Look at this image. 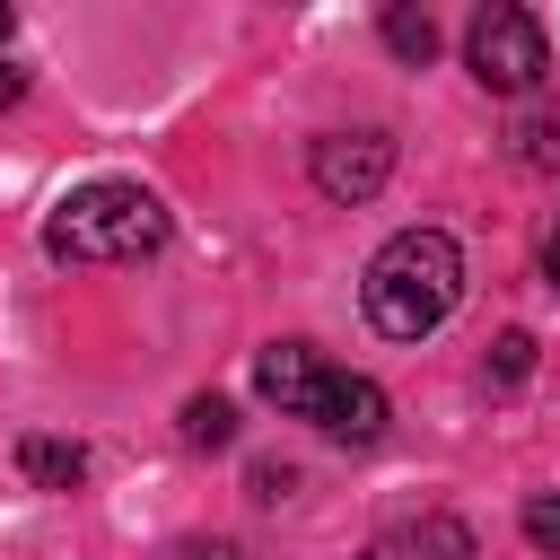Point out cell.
I'll return each mask as SVG.
<instances>
[{"instance_id": "1", "label": "cell", "mask_w": 560, "mask_h": 560, "mask_svg": "<svg viewBox=\"0 0 560 560\" xmlns=\"http://www.w3.org/2000/svg\"><path fill=\"white\" fill-rule=\"evenodd\" d=\"M455 298H464V254L446 228H394L359 271V306L385 341H429L455 315Z\"/></svg>"}, {"instance_id": "2", "label": "cell", "mask_w": 560, "mask_h": 560, "mask_svg": "<svg viewBox=\"0 0 560 560\" xmlns=\"http://www.w3.org/2000/svg\"><path fill=\"white\" fill-rule=\"evenodd\" d=\"M254 394H262L280 420H315V429L341 438V446H376L385 420H394V402H385L376 376L324 368L306 341H271V350H254Z\"/></svg>"}, {"instance_id": "3", "label": "cell", "mask_w": 560, "mask_h": 560, "mask_svg": "<svg viewBox=\"0 0 560 560\" xmlns=\"http://www.w3.org/2000/svg\"><path fill=\"white\" fill-rule=\"evenodd\" d=\"M166 201L131 175H96V184H70L52 210H44V254L52 262H140L166 245Z\"/></svg>"}, {"instance_id": "4", "label": "cell", "mask_w": 560, "mask_h": 560, "mask_svg": "<svg viewBox=\"0 0 560 560\" xmlns=\"http://www.w3.org/2000/svg\"><path fill=\"white\" fill-rule=\"evenodd\" d=\"M464 61H472V79H481L490 96H525V88H542V70H551V35H542L534 9H481V18L464 26Z\"/></svg>"}, {"instance_id": "5", "label": "cell", "mask_w": 560, "mask_h": 560, "mask_svg": "<svg viewBox=\"0 0 560 560\" xmlns=\"http://www.w3.org/2000/svg\"><path fill=\"white\" fill-rule=\"evenodd\" d=\"M306 175H315V192L324 201H376L385 184H394V131H324L315 149H306Z\"/></svg>"}, {"instance_id": "6", "label": "cell", "mask_w": 560, "mask_h": 560, "mask_svg": "<svg viewBox=\"0 0 560 560\" xmlns=\"http://www.w3.org/2000/svg\"><path fill=\"white\" fill-rule=\"evenodd\" d=\"M359 560H481V551H472V525L464 516H420V525L376 534Z\"/></svg>"}, {"instance_id": "7", "label": "cell", "mask_w": 560, "mask_h": 560, "mask_svg": "<svg viewBox=\"0 0 560 560\" xmlns=\"http://www.w3.org/2000/svg\"><path fill=\"white\" fill-rule=\"evenodd\" d=\"M18 472L35 490H79L88 481V446L79 438H18Z\"/></svg>"}, {"instance_id": "8", "label": "cell", "mask_w": 560, "mask_h": 560, "mask_svg": "<svg viewBox=\"0 0 560 560\" xmlns=\"http://www.w3.org/2000/svg\"><path fill=\"white\" fill-rule=\"evenodd\" d=\"M376 35H385V52H394V61H411V70L438 52V18H429V9H385V18H376Z\"/></svg>"}, {"instance_id": "9", "label": "cell", "mask_w": 560, "mask_h": 560, "mask_svg": "<svg viewBox=\"0 0 560 560\" xmlns=\"http://www.w3.org/2000/svg\"><path fill=\"white\" fill-rule=\"evenodd\" d=\"M184 446H201V455L236 446V402H228V394H192V402H184Z\"/></svg>"}, {"instance_id": "10", "label": "cell", "mask_w": 560, "mask_h": 560, "mask_svg": "<svg viewBox=\"0 0 560 560\" xmlns=\"http://www.w3.org/2000/svg\"><path fill=\"white\" fill-rule=\"evenodd\" d=\"M508 149H516V166H560V105H534V114H516V131H508Z\"/></svg>"}, {"instance_id": "11", "label": "cell", "mask_w": 560, "mask_h": 560, "mask_svg": "<svg viewBox=\"0 0 560 560\" xmlns=\"http://www.w3.org/2000/svg\"><path fill=\"white\" fill-rule=\"evenodd\" d=\"M525 376H534V332H499L490 359H481V385H490V394H516Z\"/></svg>"}, {"instance_id": "12", "label": "cell", "mask_w": 560, "mask_h": 560, "mask_svg": "<svg viewBox=\"0 0 560 560\" xmlns=\"http://www.w3.org/2000/svg\"><path fill=\"white\" fill-rule=\"evenodd\" d=\"M516 525H525V542H534V551H551V560H560V490H534V499L516 508Z\"/></svg>"}, {"instance_id": "13", "label": "cell", "mask_w": 560, "mask_h": 560, "mask_svg": "<svg viewBox=\"0 0 560 560\" xmlns=\"http://www.w3.org/2000/svg\"><path fill=\"white\" fill-rule=\"evenodd\" d=\"M245 490H254L262 508H280V499L298 490V472H289V464H254V481H245Z\"/></svg>"}, {"instance_id": "14", "label": "cell", "mask_w": 560, "mask_h": 560, "mask_svg": "<svg viewBox=\"0 0 560 560\" xmlns=\"http://www.w3.org/2000/svg\"><path fill=\"white\" fill-rule=\"evenodd\" d=\"M175 560H245L228 534H210V542H175Z\"/></svg>"}, {"instance_id": "15", "label": "cell", "mask_w": 560, "mask_h": 560, "mask_svg": "<svg viewBox=\"0 0 560 560\" xmlns=\"http://www.w3.org/2000/svg\"><path fill=\"white\" fill-rule=\"evenodd\" d=\"M18 96H26V70H9V61H0V114H9Z\"/></svg>"}, {"instance_id": "16", "label": "cell", "mask_w": 560, "mask_h": 560, "mask_svg": "<svg viewBox=\"0 0 560 560\" xmlns=\"http://www.w3.org/2000/svg\"><path fill=\"white\" fill-rule=\"evenodd\" d=\"M542 280H551V289H560V228H551V236H542Z\"/></svg>"}, {"instance_id": "17", "label": "cell", "mask_w": 560, "mask_h": 560, "mask_svg": "<svg viewBox=\"0 0 560 560\" xmlns=\"http://www.w3.org/2000/svg\"><path fill=\"white\" fill-rule=\"evenodd\" d=\"M9 26H18V18H9V0H0V44H9Z\"/></svg>"}]
</instances>
